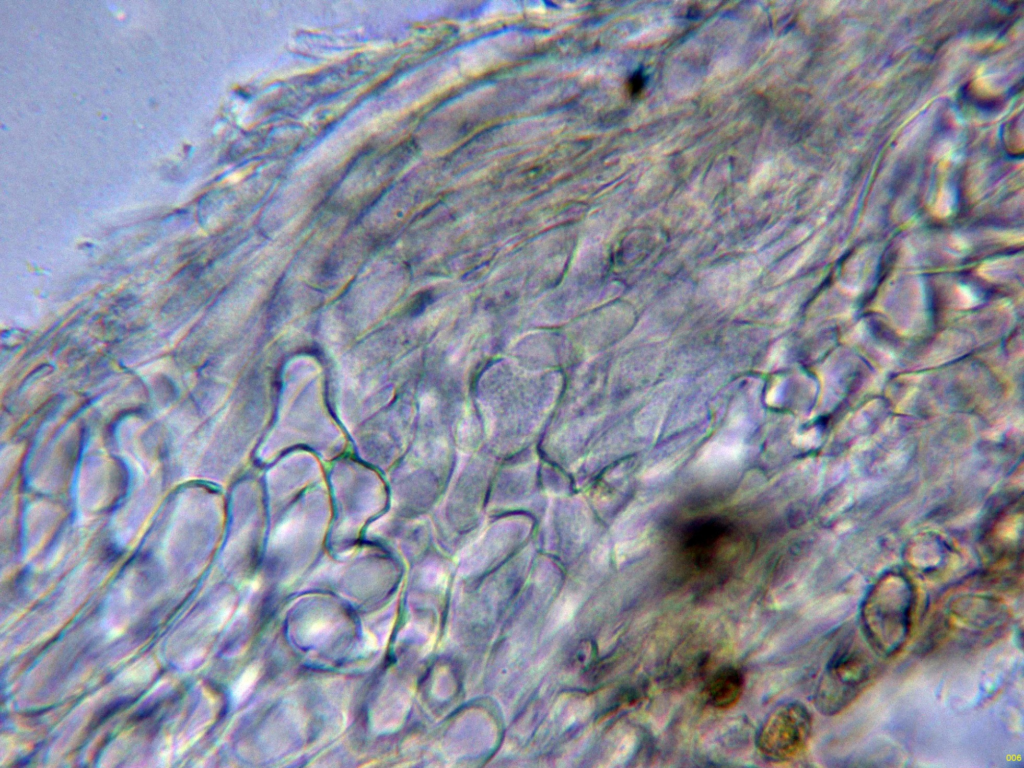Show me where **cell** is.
<instances>
[{"mask_svg": "<svg viewBox=\"0 0 1024 768\" xmlns=\"http://www.w3.org/2000/svg\"><path fill=\"white\" fill-rule=\"evenodd\" d=\"M915 605L913 586L901 575H887L871 587L860 607V624L867 645L876 655L891 657L904 647Z\"/></svg>", "mask_w": 1024, "mask_h": 768, "instance_id": "6da1fadb", "label": "cell"}, {"mask_svg": "<svg viewBox=\"0 0 1024 768\" xmlns=\"http://www.w3.org/2000/svg\"><path fill=\"white\" fill-rule=\"evenodd\" d=\"M744 689L742 672L733 667L725 666L718 669L709 679L705 688V697L709 705L716 709H728L740 699Z\"/></svg>", "mask_w": 1024, "mask_h": 768, "instance_id": "5b68a950", "label": "cell"}, {"mask_svg": "<svg viewBox=\"0 0 1024 768\" xmlns=\"http://www.w3.org/2000/svg\"><path fill=\"white\" fill-rule=\"evenodd\" d=\"M872 650L848 638L827 661L816 685L814 703L824 715H835L849 707L878 673Z\"/></svg>", "mask_w": 1024, "mask_h": 768, "instance_id": "7a4b0ae2", "label": "cell"}, {"mask_svg": "<svg viewBox=\"0 0 1024 768\" xmlns=\"http://www.w3.org/2000/svg\"><path fill=\"white\" fill-rule=\"evenodd\" d=\"M258 674H259L258 667L255 666V665H252V666L248 667V669L239 678V680H238V682H237V684L235 686V689H234V697L238 701L243 700L244 698H246L250 694V692L252 691V689H253L256 681H257Z\"/></svg>", "mask_w": 1024, "mask_h": 768, "instance_id": "8992f818", "label": "cell"}, {"mask_svg": "<svg viewBox=\"0 0 1024 768\" xmlns=\"http://www.w3.org/2000/svg\"><path fill=\"white\" fill-rule=\"evenodd\" d=\"M644 86V77L640 73H635L629 80V91L632 95L639 94Z\"/></svg>", "mask_w": 1024, "mask_h": 768, "instance_id": "52a82bcc", "label": "cell"}, {"mask_svg": "<svg viewBox=\"0 0 1024 768\" xmlns=\"http://www.w3.org/2000/svg\"><path fill=\"white\" fill-rule=\"evenodd\" d=\"M812 716L802 703L777 706L762 723L756 738L760 753L774 762L789 761L801 754L810 739Z\"/></svg>", "mask_w": 1024, "mask_h": 768, "instance_id": "3957f363", "label": "cell"}, {"mask_svg": "<svg viewBox=\"0 0 1024 768\" xmlns=\"http://www.w3.org/2000/svg\"><path fill=\"white\" fill-rule=\"evenodd\" d=\"M1009 611L999 600L985 596H965L953 600L946 610L950 630L976 638L998 636L1009 623Z\"/></svg>", "mask_w": 1024, "mask_h": 768, "instance_id": "277c9868", "label": "cell"}]
</instances>
